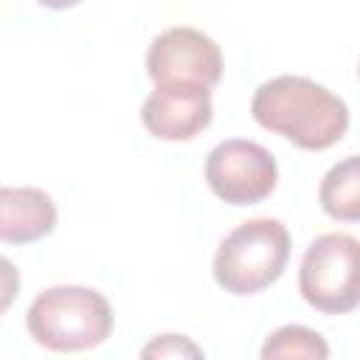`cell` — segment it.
<instances>
[{
    "label": "cell",
    "instance_id": "obj_1",
    "mask_svg": "<svg viewBox=\"0 0 360 360\" xmlns=\"http://www.w3.org/2000/svg\"><path fill=\"white\" fill-rule=\"evenodd\" d=\"M253 118L307 152L335 146L349 129V107L340 96L307 76H276L253 93Z\"/></svg>",
    "mask_w": 360,
    "mask_h": 360
},
{
    "label": "cell",
    "instance_id": "obj_2",
    "mask_svg": "<svg viewBox=\"0 0 360 360\" xmlns=\"http://www.w3.org/2000/svg\"><path fill=\"white\" fill-rule=\"evenodd\" d=\"M25 326L31 338L51 352H84L101 346L112 335L115 315L98 290L59 284L31 301Z\"/></svg>",
    "mask_w": 360,
    "mask_h": 360
},
{
    "label": "cell",
    "instance_id": "obj_3",
    "mask_svg": "<svg viewBox=\"0 0 360 360\" xmlns=\"http://www.w3.org/2000/svg\"><path fill=\"white\" fill-rule=\"evenodd\" d=\"M287 259V228L270 217L248 219L219 242L214 256V281L231 295H253L278 281Z\"/></svg>",
    "mask_w": 360,
    "mask_h": 360
},
{
    "label": "cell",
    "instance_id": "obj_4",
    "mask_svg": "<svg viewBox=\"0 0 360 360\" xmlns=\"http://www.w3.org/2000/svg\"><path fill=\"white\" fill-rule=\"evenodd\" d=\"M298 290L309 307L343 315L360 307V239L349 233H321L304 250Z\"/></svg>",
    "mask_w": 360,
    "mask_h": 360
},
{
    "label": "cell",
    "instance_id": "obj_5",
    "mask_svg": "<svg viewBox=\"0 0 360 360\" xmlns=\"http://www.w3.org/2000/svg\"><path fill=\"white\" fill-rule=\"evenodd\" d=\"M205 180L228 205H256L278 183V166L270 149L256 141L231 138L217 143L205 158Z\"/></svg>",
    "mask_w": 360,
    "mask_h": 360
},
{
    "label": "cell",
    "instance_id": "obj_6",
    "mask_svg": "<svg viewBox=\"0 0 360 360\" xmlns=\"http://www.w3.org/2000/svg\"><path fill=\"white\" fill-rule=\"evenodd\" d=\"M146 73L155 84L214 87L222 79V51L208 34L197 28H166L146 51Z\"/></svg>",
    "mask_w": 360,
    "mask_h": 360
},
{
    "label": "cell",
    "instance_id": "obj_7",
    "mask_svg": "<svg viewBox=\"0 0 360 360\" xmlns=\"http://www.w3.org/2000/svg\"><path fill=\"white\" fill-rule=\"evenodd\" d=\"M211 118V87L202 84H155L141 107L143 127L160 141H191Z\"/></svg>",
    "mask_w": 360,
    "mask_h": 360
},
{
    "label": "cell",
    "instance_id": "obj_8",
    "mask_svg": "<svg viewBox=\"0 0 360 360\" xmlns=\"http://www.w3.org/2000/svg\"><path fill=\"white\" fill-rule=\"evenodd\" d=\"M56 228L53 200L34 186L0 188V239L6 245H28Z\"/></svg>",
    "mask_w": 360,
    "mask_h": 360
},
{
    "label": "cell",
    "instance_id": "obj_9",
    "mask_svg": "<svg viewBox=\"0 0 360 360\" xmlns=\"http://www.w3.org/2000/svg\"><path fill=\"white\" fill-rule=\"evenodd\" d=\"M318 200L323 214L338 222H360V155L338 160L321 180Z\"/></svg>",
    "mask_w": 360,
    "mask_h": 360
},
{
    "label": "cell",
    "instance_id": "obj_10",
    "mask_svg": "<svg viewBox=\"0 0 360 360\" xmlns=\"http://www.w3.org/2000/svg\"><path fill=\"white\" fill-rule=\"evenodd\" d=\"M262 357L264 360H276V357H312V360H326L329 357V346H326V340L315 329L290 323V326L276 329L264 340Z\"/></svg>",
    "mask_w": 360,
    "mask_h": 360
},
{
    "label": "cell",
    "instance_id": "obj_11",
    "mask_svg": "<svg viewBox=\"0 0 360 360\" xmlns=\"http://www.w3.org/2000/svg\"><path fill=\"white\" fill-rule=\"evenodd\" d=\"M141 354H143V357H183V354L200 357L202 352H200L186 335H160V338H155Z\"/></svg>",
    "mask_w": 360,
    "mask_h": 360
},
{
    "label": "cell",
    "instance_id": "obj_12",
    "mask_svg": "<svg viewBox=\"0 0 360 360\" xmlns=\"http://www.w3.org/2000/svg\"><path fill=\"white\" fill-rule=\"evenodd\" d=\"M39 6H45V8H70V6H76L79 0H37Z\"/></svg>",
    "mask_w": 360,
    "mask_h": 360
},
{
    "label": "cell",
    "instance_id": "obj_13",
    "mask_svg": "<svg viewBox=\"0 0 360 360\" xmlns=\"http://www.w3.org/2000/svg\"><path fill=\"white\" fill-rule=\"evenodd\" d=\"M357 73H360V68H357Z\"/></svg>",
    "mask_w": 360,
    "mask_h": 360
}]
</instances>
